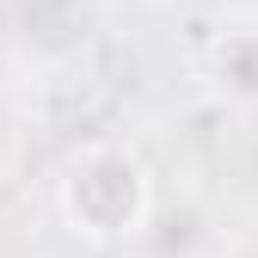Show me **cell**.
I'll return each instance as SVG.
<instances>
[{
	"instance_id": "cell-1",
	"label": "cell",
	"mask_w": 258,
	"mask_h": 258,
	"mask_svg": "<svg viewBox=\"0 0 258 258\" xmlns=\"http://www.w3.org/2000/svg\"><path fill=\"white\" fill-rule=\"evenodd\" d=\"M154 209V184H148V166L129 148H86L74 154L68 178H61V221L92 240V246H111V240H129L148 221Z\"/></svg>"
},
{
	"instance_id": "cell-2",
	"label": "cell",
	"mask_w": 258,
	"mask_h": 258,
	"mask_svg": "<svg viewBox=\"0 0 258 258\" xmlns=\"http://www.w3.org/2000/svg\"><path fill=\"white\" fill-rule=\"evenodd\" d=\"M215 80L234 99L258 105V31H228V43L215 49Z\"/></svg>"
}]
</instances>
